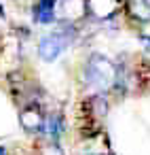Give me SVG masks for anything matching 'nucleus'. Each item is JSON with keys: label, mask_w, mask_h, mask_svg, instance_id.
<instances>
[{"label": "nucleus", "mask_w": 150, "mask_h": 155, "mask_svg": "<svg viewBox=\"0 0 150 155\" xmlns=\"http://www.w3.org/2000/svg\"><path fill=\"white\" fill-rule=\"evenodd\" d=\"M0 155H9V153H7V151H5V149H0Z\"/></svg>", "instance_id": "obj_10"}, {"label": "nucleus", "mask_w": 150, "mask_h": 155, "mask_svg": "<svg viewBox=\"0 0 150 155\" xmlns=\"http://www.w3.org/2000/svg\"><path fill=\"white\" fill-rule=\"evenodd\" d=\"M127 5V13L142 21V24H148L150 21V0H125Z\"/></svg>", "instance_id": "obj_6"}, {"label": "nucleus", "mask_w": 150, "mask_h": 155, "mask_svg": "<svg viewBox=\"0 0 150 155\" xmlns=\"http://www.w3.org/2000/svg\"><path fill=\"white\" fill-rule=\"evenodd\" d=\"M55 5H57V0H36L34 19L40 24H51L55 19Z\"/></svg>", "instance_id": "obj_7"}, {"label": "nucleus", "mask_w": 150, "mask_h": 155, "mask_svg": "<svg viewBox=\"0 0 150 155\" xmlns=\"http://www.w3.org/2000/svg\"><path fill=\"white\" fill-rule=\"evenodd\" d=\"M64 17L66 21H76L87 15L85 0H57L55 5V17Z\"/></svg>", "instance_id": "obj_4"}, {"label": "nucleus", "mask_w": 150, "mask_h": 155, "mask_svg": "<svg viewBox=\"0 0 150 155\" xmlns=\"http://www.w3.org/2000/svg\"><path fill=\"white\" fill-rule=\"evenodd\" d=\"M123 7V0H85V9L95 19H110Z\"/></svg>", "instance_id": "obj_3"}, {"label": "nucleus", "mask_w": 150, "mask_h": 155, "mask_svg": "<svg viewBox=\"0 0 150 155\" xmlns=\"http://www.w3.org/2000/svg\"><path fill=\"white\" fill-rule=\"evenodd\" d=\"M40 155H61V151H59V147H57L55 142H49V144L42 149Z\"/></svg>", "instance_id": "obj_9"}, {"label": "nucleus", "mask_w": 150, "mask_h": 155, "mask_svg": "<svg viewBox=\"0 0 150 155\" xmlns=\"http://www.w3.org/2000/svg\"><path fill=\"white\" fill-rule=\"evenodd\" d=\"M61 130H64L61 117L59 115H51V117H45V123H42V130L40 132L49 138V142H55L57 144V140L61 136Z\"/></svg>", "instance_id": "obj_8"}, {"label": "nucleus", "mask_w": 150, "mask_h": 155, "mask_svg": "<svg viewBox=\"0 0 150 155\" xmlns=\"http://www.w3.org/2000/svg\"><path fill=\"white\" fill-rule=\"evenodd\" d=\"M72 38H74V28L72 26H64V28H59L55 32H49L47 36L40 38L38 55L45 62H53L66 51V47L72 43Z\"/></svg>", "instance_id": "obj_2"}, {"label": "nucleus", "mask_w": 150, "mask_h": 155, "mask_svg": "<svg viewBox=\"0 0 150 155\" xmlns=\"http://www.w3.org/2000/svg\"><path fill=\"white\" fill-rule=\"evenodd\" d=\"M19 121H21V125H23L28 132H40V130H42V123H45V115L40 113V108H38L36 104H30V106L21 108Z\"/></svg>", "instance_id": "obj_5"}, {"label": "nucleus", "mask_w": 150, "mask_h": 155, "mask_svg": "<svg viewBox=\"0 0 150 155\" xmlns=\"http://www.w3.org/2000/svg\"><path fill=\"white\" fill-rule=\"evenodd\" d=\"M118 81V68L114 66V62L102 53H93L85 68H83V83L97 91V94H104L108 89H112Z\"/></svg>", "instance_id": "obj_1"}]
</instances>
